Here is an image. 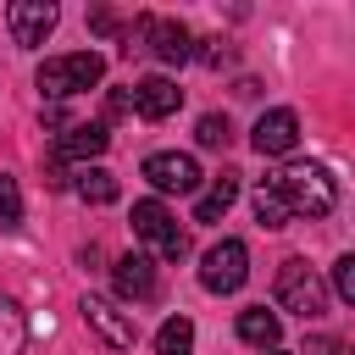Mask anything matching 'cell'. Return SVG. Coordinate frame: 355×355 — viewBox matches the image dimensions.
Wrapping results in <instances>:
<instances>
[{
	"label": "cell",
	"mask_w": 355,
	"mask_h": 355,
	"mask_svg": "<svg viewBox=\"0 0 355 355\" xmlns=\"http://www.w3.org/2000/svg\"><path fill=\"white\" fill-rule=\"evenodd\" d=\"M233 200H239V172H216L211 189H205L200 205H194V222H216V216H227Z\"/></svg>",
	"instance_id": "cell-15"
},
{
	"label": "cell",
	"mask_w": 355,
	"mask_h": 355,
	"mask_svg": "<svg viewBox=\"0 0 355 355\" xmlns=\"http://www.w3.org/2000/svg\"><path fill=\"white\" fill-rule=\"evenodd\" d=\"M133 44L150 50L155 61H166V67H183V61L194 55V33H189L183 22H172V17H139V22H133ZM133 44H128V50H133Z\"/></svg>",
	"instance_id": "cell-5"
},
{
	"label": "cell",
	"mask_w": 355,
	"mask_h": 355,
	"mask_svg": "<svg viewBox=\"0 0 355 355\" xmlns=\"http://www.w3.org/2000/svg\"><path fill=\"white\" fill-rule=\"evenodd\" d=\"M155 355H194V322L189 316H166L155 327Z\"/></svg>",
	"instance_id": "cell-18"
},
{
	"label": "cell",
	"mask_w": 355,
	"mask_h": 355,
	"mask_svg": "<svg viewBox=\"0 0 355 355\" xmlns=\"http://www.w3.org/2000/svg\"><path fill=\"white\" fill-rule=\"evenodd\" d=\"M72 189H78V200H83V205H111V200L122 194V189H116V178H111L105 166H83Z\"/></svg>",
	"instance_id": "cell-17"
},
{
	"label": "cell",
	"mask_w": 355,
	"mask_h": 355,
	"mask_svg": "<svg viewBox=\"0 0 355 355\" xmlns=\"http://www.w3.org/2000/svg\"><path fill=\"white\" fill-rule=\"evenodd\" d=\"M255 216H261V227H288V216H283V205H277V194L266 189V178L255 183Z\"/></svg>",
	"instance_id": "cell-21"
},
{
	"label": "cell",
	"mask_w": 355,
	"mask_h": 355,
	"mask_svg": "<svg viewBox=\"0 0 355 355\" xmlns=\"http://www.w3.org/2000/svg\"><path fill=\"white\" fill-rule=\"evenodd\" d=\"M78 311H83L89 333H100L105 349H133V344H139V322H133V311H122L116 300H105V294H83Z\"/></svg>",
	"instance_id": "cell-7"
},
{
	"label": "cell",
	"mask_w": 355,
	"mask_h": 355,
	"mask_svg": "<svg viewBox=\"0 0 355 355\" xmlns=\"http://www.w3.org/2000/svg\"><path fill=\"white\" fill-rule=\"evenodd\" d=\"M178 105H183V89H178L166 72H150V78L133 83V111H139L144 122H166Z\"/></svg>",
	"instance_id": "cell-10"
},
{
	"label": "cell",
	"mask_w": 355,
	"mask_h": 355,
	"mask_svg": "<svg viewBox=\"0 0 355 355\" xmlns=\"http://www.w3.org/2000/svg\"><path fill=\"white\" fill-rule=\"evenodd\" d=\"M89 28H94V33H122V22H116L111 11H94V17H89Z\"/></svg>",
	"instance_id": "cell-25"
},
{
	"label": "cell",
	"mask_w": 355,
	"mask_h": 355,
	"mask_svg": "<svg viewBox=\"0 0 355 355\" xmlns=\"http://www.w3.org/2000/svg\"><path fill=\"white\" fill-rule=\"evenodd\" d=\"M266 189L277 194V205H283L288 222H316V216H327L333 200H338L333 178H327L322 166H311V161H288L283 172L266 178Z\"/></svg>",
	"instance_id": "cell-1"
},
{
	"label": "cell",
	"mask_w": 355,
	"mask_h": 355,
	"mask_svg": "<svg viewBox=\"0 0 355 355\" xmlns=\"http://www.w3.org/2000/svg\"><path fill=\"white\" fill-rule=\"evenodd\" d=\"M111 283H116L122 300H155V294H161L155 261H150V255H122V261L111 266Z\"/></svg>",
	"instance_id": "cell-13"
},
{
	"label": "cell",
	"mask_w": 355,
	"mask_h": 355,
	"mask_svg": "<svg viewBox=\"0 0 355 355\" xmlns=\"http://www.w3.org/2000/svg\"><path fill=\"white\" fill-rule=\"evenodd\" d=\"M250 144H255L261 155H288V150L300 144V116H294L288 105H272V111H261V122H255Z\"/></svg>",
	"instance_id": "cell-11"
},
{
	"label": "cell",
	"mask_w": 355,
	"mask_h": 355,
	"mask_svg": "<svg viewBox=\"0 0 355 355\" xmlns=\"http://www.w3.org/2000/svg\"><path fill=\"white\" fill-rule=\"evenodd\" d=\"M272 355H277V349H272Z\"/></svg>",
	"instance_id": "cell-26"
},
{
	"label": "cell",
	"mask_w": 355,
	"mask_h": 355,
	"mask_svg": "<svg viewBox=\"0 0 355 355\" xmlns=\"http://www.w3.org/2000/svg\"><path fill=\"white\" fill-rule=\"evenodd\" d=\"M133 233H139L161 261H183V255H189V233L178 227V216H172L161 200H139V205H133Z\"/></svg>",
	"instance_id": "cell-4"
},
{
	"label": "cell",
	"mask_w": 355,
	"mask_h": 355,
	"mask_svg": "<svg viewBox=\"0 0 355 355\" xmlns=\"http://www.w3.org/2000/svg\"><path fill=\"white\" fill-rule=\"evenodd\" d=\"M244 277H250V250H244V239H222V244H211V250L200 255V283H205L211 294H239Z\"/></svg>",
	"instance_id": "cell-6"
},
{
	"label": "cell",
	"mask_w": 355,
	"mask_h": 355,
	"mask_svg": "<svg viewBox=\"0 0 355 355\" xmlns=\"http://www.w3.org/2000/svg\"><path fill=\"white\" fill-rule=\"evenodd\" d=\"M277 305H283L288 316H305V322H316V316L327 311V288H322V277L311 272V261L288 255V261L277 266Z\"/></svg>",
	"instance_id": "cell-3"
},
{
	"label": "cell",
	"mask_w": 355,
	"mask_h": 355,
	"mask_svg": "<svg viewBox=\"0 0 355 355\" xmlns=\"http://www.w3.org/2000/svg\"><path fill=\"white\" fill-rule=\"evenodd\" d=\"M11 227H22V189H17V178L0 172V233H11Z\"/></svg>",
	"instance_id": "cell-19"
},
{
	"label": "cell",
	"mask_w": 355,
	"mask_h": 355,
	"mask_svg": "<svg viewBox=\"0 0 355 355\" xmlns=\"http://www.w3.org/2000/svg\"><path fill=\"white\" fill-rule=\"evenodd\" d=\"M55 22H61V11L50 6V0H11L6 6V28H11V44H44L50 33H55Z\"/></svg>",
	"instance_id": "cell-8"
},
{
	"label": "cell",
	"mask_w": 355,
	"mask_h": 355,
	"mask_svg": "<svg viewBox=\"0 0 355 355\" xmlns=\"http://www.w3.org/2000/svg\"><path fill=\"white\" fill-rule=\"evenodd\" d=\"M333 294H338L344 305H355V255H344V261L333 266Z\"/></svg>",
	"instance_id": "cell-22"
},
{
	"label": "cell",
	"mask_w": 355,
	"mask_h": 355,
	"mask_svg": "<svg viewBox=\"0 0 355 355\" xmlns=\"http://www.w3.org/2000/svg\"><path fill=\"white\" fill-rule=\"evenodd\" d=\"M105 78V61L94 55V50H72V55H50L44 67H39V89H44V100H72V94H83V89H94Z\"/></svg>",
	"instance_id": "cell-2"
},
{
	"label": "cell",
	"mask_w": 355,
	"mask_h": 355,
	"mask_svg": "<svg viewBox=\"0 0 355 355\" xmlns=\"http://www.w3.org/2000/svg\"><path fill=\"white\" fill-rule=\"evenodd\" d=\"M239 338H244V344H255V349H277V338H283V322H277V311H266V305H250V311H239Z\"/></svg>",
	"instance_id": "cell-14"
},
{
	"label": "cell",
	"mask_w": 355,
	"mask_h": 355,
	"mask_svg": "<svg viewBox=\"0 0 355 355\" xmlns=\"http://www.w3.org/2000/svg\"><path fill=\"white\" fill-rule=\"evenodd\" d=\"M28 349V316L11 294H0V355H22Z\"/></svg>",
	"instance_id": "cell-16"
},
{
	"label": "cell",
	"mask_w": 355,
	"mask_h": 355,
	"mask_svg": "<svg viewBox=\"0 0 355 355\" xmlns=\"http://www.w3.org/2000/svg\"><path fill=\"white\" fill-rule=\"evenodd\" d=\"M227 55H233V50H227L222 39H205V50H200V61H205V67H222Z\"/></svg>",
	"instance_id": "cell-24"
},
{
	"label": "cell",
	"mask_w": 355,
	"mask_h": 355,
	"mask_svg": "<svg viewBox=\"0 0 355 355\" xmlns=\"http://www.w3.org/2000/svg\"><path fill=\"white\" fill-rule=\"evenodd\" d=\"M105 150H111L105 122H72V128H61V139H55V155H61V161H94V155H105Z\"/></svg>",
	"instance_id": "cell-12"
},
{
	"label": "cell",
	"mask_w": 355,
	"mask_h": 355,
	"mask_svg": "<svg viewBox=\"0 0 355 355\" xmlns=\"http://www.w3.org/2000/svg\"><path fill=\"white\" fill-rule=\"evenodd\" d=\"M305 355H344V344L333 333H316V338H305Z\"/></svg>",
	"instance_id": "cell-23"
},
{
	"label": "cell",
	"mask_w": 355,
	"mask_h": 355,
	"mask_svg": "<svg viewBox=\"0 0 355 355\" xmlns=\"http://www.w3.org/2000/svg\"><path fill=\"white\" fill-rule=\"evenodd\" d=\"M144 178L161 194H189V189H200V161L183 150H155V155H144Z\"/></svg>",
	"instance_id": "cell-9"
},
{
	"label": "cell",
	"mask_w": 355,
	"mask_h": 355,
	"mask_svg": "<svg viewBox=\"0 0 355 355\" xmlns=\"http://www.w3.org/2000/svg\"><path fill=\"white\" fill-rule=\"evenodd\" d=\"M194 139H200L205 150H222V144L233 139V122H227V116H216V111H205V116H200V128H194Z\"/></svg>",
	"instance_id": "cell-20"
}]
</instances>
